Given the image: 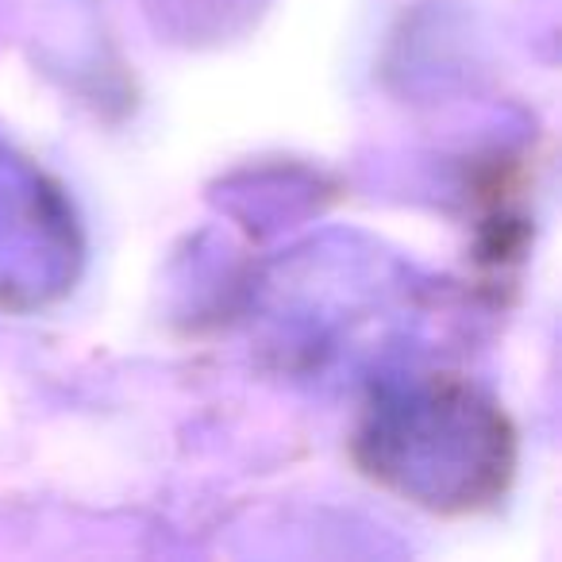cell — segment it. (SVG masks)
Returning <instances> with one entry per match:
<instances>
[{
  "label": "cell",
  "mask_w": 562,
  "mask_h": 562,
  "mask_svg": "<svg viewBox=\"0 0 562 562\" xmlns=\"http://www.w3.org/2000/svg\"><path fill=\"white\" fill-rule=\"evenodd\" d=\"M78 262V220L66 196L32 162L0 150V305H47L74 285Z\"/></svg>",
  "instance_id": "2"
},
{
  "label": "cell",
  "mask_w": 562,
  "mask_h": 562,
  "mask_svg": "<svg viewBox=\"0 0 562 562\" xmlns=\"http://www.w3.org/2000/svg\"><path fill=\"white\" fill-rule=\"evenodd\" d=\"M370 470L420 505H474L505 482L508 431L497 408L462 385H413L374 408Z\"/></svg>",
  "instance_id": "1"
}]
</instances>
